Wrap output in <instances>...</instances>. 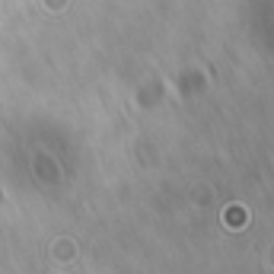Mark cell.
<instances>
[{
  "mask_svg": "<svg viewBox=\"0 0 274 274\" xmlns=\"http://www.w3.org/2000/svg\"><path fill=\"white\" fill-rule=\"evenodd\" d=\"M242 217H246L242 210H230V223H233V226H236V223H242Z\"/></svg>",
  "mask_w": 274,
  "mask_h": 274,
  "instance_id": "1",
  "label": "cell"
}]
</instances>
